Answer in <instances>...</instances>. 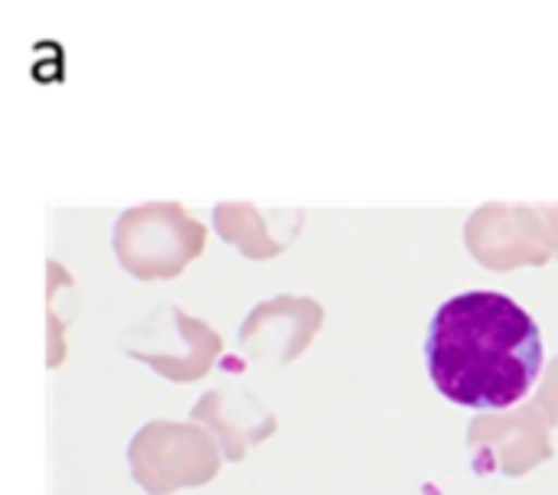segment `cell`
Here are the masks:
<instances>
[{
    "label": "cell",
    "mask_w": 558,
    "mask_h": 495,
    "mask_svg": "<svg viewBox=\"0 0 558 495\" xmlns=\"http://www.w3.org/2000/svg\"><path fill=\"white\" fill-rule=\"evenodd\" d=\"M425 362L448 401L500 411L523 401L536 385L543 333L513 297L471 290L438 307L425 339Z\"/></svg>",
    "instance_id": "obj_1"
},
{
    "label": "cell",
    "mask_w": 558,
    "mask_h": 495,
    "mask_svg": "<svg viewBox=\"0 0 558 495\" xmlns=\"http://www.w3.org/2000/svg\"><path fill=\"white\" fill-rule=\"evenodd\" d=\"M203 245V225L177 212V206H147L118 222L114 248L121 264L137 277H170L190 264Z\"/></svg>",
    "instance_id": "obj_2"
},
{
    "label": "cell",
    "mask_w": 558,
    "mask_h": 495,
    "mask_svg": "<svg viewBox=\"0 0 558 495\" xmlns=\"http://www.w3.org/2000/svg\"><path fill=\"white\" fill-rule=\"evenodd\" d=\"M275 313H278V326L265 330V326H245L242 330V343L255 359H265L271 352V346H278V362L298 356L311 336V330H317L320 323V307L311 300H275Z\"/></svg>",
    "instance_id": "obj_3"
}]
</instances>
